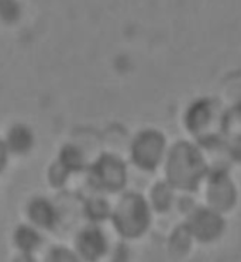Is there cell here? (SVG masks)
<instances>
[{"label": "cell", "instance_id": "6da1fadb", "mask_svg": "<svg viewBox=\"0 0 241 262\" xmlns=\"http://www.w3.org/2000/svg\"><path fill=\"white\" fill-rule=\"evenodd\" d=\"M210 168L209 157L202 145L190 138L182 137L173 140L171 144L161 177L165 178L179 193L199 196Z\"/></svg>", "mask_w": 241, "mask_h": 262}, {"label": "cell", "instance_id": "7a4b0ae2", "mask_svg": "<svg viewBox=\"0 0 241 262\" xmlns=\"http://www.w3.org/2000/svg\"><path fill=\"white\" fill-rule=\"evenodd\" d=\"M224 104L217 95H199L186 103L179 116L185 137L207 148L224 138Z\"/></svg>", "mask_w": 241, "mask_h": 262}, {"label": "cell", "instance_id": "3957f363", "mask_svg": "<svg viewBox=\"0 0 241 262\" xmlns=\"http://www.w3.org/2000/svg\"><path fill=\"white\" fill-rule=\"evenodd\" d=\"M155 217L144 192L126 189L116 196L109 223L119 239L133 244L148 237L154 228Z\"/></svg>", "mask_w": 241, "mask_h": 262}, {"label": "cell", "instance_id": "277c9868", "mask_svg": "<svg viewBox=\"0 0 241 262\" xmlns=\"http://www.w3.org/2000/svg\"><path fill=\"white\" fill-rule=\"evenodd\" d=\"M171 144L164 128L154 124L141 125L132 134L126 158L140 173L157 175L161 173Z\"/></svg>", "mask_w": 241, "mask_h": 262}, {"label": "cell", "instance_id": "5b68a950", "mask_svg": "<svg viewBox=\"0 0 241 262\" xmlns=\"http://www.w3.org/2000/svg\"><path fill=\"white\" fill-rule=\"evenodd\" d=\"M130 166L126 155L102 151L87 166V186L96 193L117 196L128 189Z\"/></svg>", "mask_w": 241, "mask_h": 262}, {"label": "cell", "instance_id": "8992f818", "mask_svg": "<svg viewBox=\"0 0 241 262\" xmlns=\"http://www.w3.org/2000/svg\"><path fill=\"white\" fill-rule=\"evenodd\" d=\"M202 203L227 217L238 210L241 203V188L233 168L212 166L199 192Z\"/></svg>", "mask_w": 241, "mask_h": 262}, {"label": "cell", "instance_id": "52a82bcc", "mask_svg": "<svg viewBox=\"0 0 241 262\" xmlns=\"http://www.w3.org/2000/svg\"><path fill=\"white\" fill-rule=\"evenodd\" d=\"M182 220L188 224L198 245L202 247L217 245L229 231V217L202 202Z\"/></svg>", "mask_w": 241, "mask_h": 262}, {"label": "cell", "instance_id": "ba28073f", "mask_svg": "<svg viewBox=\"0 0 241 262\" xmlns=\"http://www.w3.org/2000/svg\"><path fill=\"white\" fill-rule=\"evenodd\" d=\"M112 241L103 224L86 223L76 231L74 237V250L82 262L104 261L112 248Z\"/></svg>", "mask_w": 241, "mask_h": 262}, {"label": "cell", "instance_id": "9c48e42d", "mask_svg": "<svg viewBox=\"0 0 241 262\" xmlns=\"http://www.w3.org/2000/svg\"><path fill=\"white\" fill-rule=\"evenodd\" d=\"M144 193L157 217H165L175 213L179 192L164 177L160 175L155 178Z\"/></svg>", "mask_w": 241, "mask_h": 262}, {"label": "cell", "instance_id": "30bf717a", "mask_svg": "<svg viewBox=\"0 0 241 262\" xmlns=\"http://www.w3.org/2000/svg\"><path fill=\"white\" fill-rule=\"evenodd\" d=\"M196 247L198 243L185 220L173 224L165 237V252L172 262H185L189 259Z\"/></svg>", "mask_w": 241, "mask_h": 262}, {"label": "cell", "instance_id": "8fae6325", "mask_svg": "<svg viewBox=\"0 0 241 262\" xmlns=\"http://www.w3.org/2000/svg\"><path fill=\"white\" fill-rule=\"evenodd\" d=\"M27 219L29 222L40 228L41 231H52L58 227V224L61 222L59 210L58 207L51 200L42 198V196H35L33 199H30L27 203Z\"/></svg>", "mask_w": 241, "mask_h": 262}, {"label": "cell", "instance_id": "7c38bea8", "mask_svg": "<svg viewBox=\"0 0 241 262\" xmlns=\"http://www.w3.org/2000/svg\"><path fill=\"white\" fill-rule=\"evenodd\" d=\"M113 210V202L110 196L92 192L82 202V216L85 217L86 223L93 224H103L110 222Z\"/></svg>", "mask_w": 241, "mask_h": 262}, {"label": "cell", "instance_id": "4fadbf2b", "mask_svg": "<svg viewBox=\"0 0 241 262\" xmlns=\"http://www.w3.org/2000/svg\"><path fill=\"white\" fill-rule=\"evenodd\" d=\"M12 239L13 245L18 251V254L35 255V252H38L44 244V237H42L41 230L33 226L31 223L18 224L13 231Z\"/></svg>", "mask_w": 241, "mask_h": 262}, {"label": "cell", "instance_id": "5bb4252c", "mask_svg": "<svg viewBox=\"0 0 241 262\" xmlns=\"http://www.w3.org/2000/svg\"><path fill=\"white\" fill-rule=\"evenodd\" d=\"M5 143L10 154H29L34 147V133L26 124H14L7 131Z\"/></svg>", "mask_w": 241, "mask_h": 262}, {"label": "cell", "instance_id": "9a60e30c", "mask_svg": "<svg viewBox=\"0 0 241 262\" xmlns=\"http://www.w3.org/2000/svg\"><path fill=\"white\" fill-rule=\"evenodd\" d=\"M57 162L69 175L78 172H86L87 166L91 164V161H87L85 151L76 144H65L59 151Z\"/></svg>", "mask_w": 241, "mask_h": 262}, {"label": "cell", "instance_id": "2e32d148", "mask_svg": "<svg viewBox=\"0 0 241 262\" xmlns=\"http://www.w3.org/2000/svg\"><path fill=\"white\" fill-rule=\"evenodd\" d=\"M216 95L224 104L241 102V68L231 69L222 76Z\"/></svg>", "mask_w": 241, "mask_h": 262}, {"label": "cell", "instance_id": "e0dca14e", "mask_svg": "<svg viewBox=\"0 0 241 262\" xmlns=\"http://www.w3.org/2000/svg\"><path fill=\"white\" fill-rule=\"evenodd\" d=\"M223 151L227 164L233 169L241 168V133L224 136Z\"/></svg>", "mask_w": 241, "mask_h": 262}, {"label": "cell", "instance_id": "ac0fdd59", "mask_svg": "<svg viewBox=\"0 0 241 262\" xmlns=\"http://www.w3.org/2000/svg\"><path fill=\"white\" fill-rule=\"evenodd\" d=\"M224 136L241 133V102L226 104L223 120Z\"/></svg>", "mask_w": 241, "mask_h": 262}, {"label": "cell", "instance_id": "d6986e66", "mask_svg": "<svg viewBox=\"0 0 241 262\" xmlns=\"http://www.w3.org/2000/svg\"><path fill=\"white\" fill-rule=\"evenodd\" d=\"M23 16V6L20 0H0V21L14 24Z\"/></svg>", "mask_w": 241, "mask_h": 262}, {"label": "cell", "instance_id": "ffe728a7", "mask_svg": "<svg viewBox=\"0 0 241 262\" xmlns=\"http://www.w3.org/2000/svg\"><path fill=\"white\" fill-rule=\"evenodd\" d=\"M41 262H82L74 248L65 245H54L47 251L44 259Z\"/></svg>", "mask_w": 241, "mask_h": 262}, {"label": "cell", "instance_id": "44dd1931", "mask_svg": "<svg viewBox=\"0 0 241 262\" xmlns=\"http://www.w3.org/2000/svg\"><path fill=\"white\" fill-rule=\"evenodd\" d=\"M107 262H133L134 261V252H133L132 243H127L119 239L116 244L112 245L109 255L106 258Z\"/></svg>", "mask_w": 241, "mask_h": 262}, {"label": "cell", "instance_id": "7402d4cb", "mask_svg": "<svg viewBox=\"0 0 241 262\" xmlns=\"http://www.w3.org/2000/svg\"><path fill=\"white\" fill-rule=\"evenodd\" d=\"M69 173L65 169H63L62 166L58 164L57 161H54V164L50 168V172H48V179H50V183H51V186L54 188H61L63 186V183L68 181Z\"/></svg>", "mask_w": 241, "mask_h": 262}, {"label": "cell", "instance_id": "603a6c76", "mask_svg": "<svg viewBox=\"0 0 241 262\" xmlns=\"http://www.w3.org/2000/svg\"><path fill=\"white\" fill-rule=\"evenodd\" d=\"M9 154L10 152L7 149L5 140H0V175H2V172L6 169L7 161H9Z\"/></svg>", "mask_w": 241, "mask_h": 262}, {"label": "cell", "instance_id": "cb8c5ba5", "mask_svg": "<svg viewBox=\"0 0 241 262\" xmlns=\"http://www.w3.org/2000/svg\"><path fill=\"white\" fill-rule=\"evenodd\" d=\"M13 262H40L35 255H31V254H18Z\"/></svg>", "mask_w": 241, "mask_h": 262}]
</instances>
